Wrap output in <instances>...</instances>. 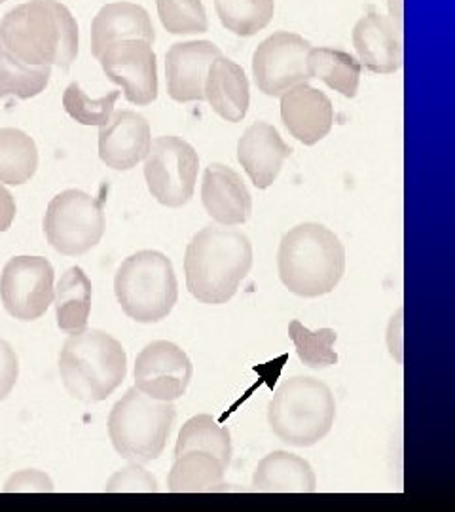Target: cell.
<instances>
[{
    "instance_id": "obj_1",
    "label": "cell",
    "mask_w": 455,
    "mask_h": 512,
    "mask_svg": "<svg viewBox=\"0 0 455 512\" xmlns=\"http://www.w3.org/2000/svg\"><path fill=\"white\" fill-rule=\"evenodd\" d=\"M0 42L31 67L69 71L78 55V23L59 0H29L0 19Z\"/></svg>"
},
{
    "instance_id": "obj_2",
    "label": "cell",
    "mask_w": 455,
    "mask_h": 512,
    "mask_svg": "<svg viewBox=\"0 0 455 512\" xmlns=\"http://www.w3.org/2000/svg\"><path fill=\"white\" fill-rule=\"evenodd\" d=\"M253 266L249 238L228 226H205L186 247L184 274L190 294L209 306L234 298Z\"/></svg>"
},
{
    "instance_id": "obj_3",
    "label": "cell",
    "mask_w": 455,
    "mask_h": 512,
    "mask_svg": "<svg viewBox=\"0 0 455 512\" xmlns=\"http://www.w3.org/2000/svg\"><path fill=\"white\" fill-rule=\"evenodd\" d=\"M277 270L289 293L319 298L332 293L342 281L346 272V247L327 226L304 222L281 239Z\"/></svg>"
},
{
    "instance_id": "obj_4",
    "label": "cell",
    "mask_w": 455,
    "mask_h": 512,
    "mask_svg": "<svg viewBox=\"0 0 455 512\" xmlns=\"http://www.w3.org/2000/svg\"><path fill=\"white\" fill-rule=\"evenodd\" d=\"M59 376L76 401L101 403L128 376L126 349L103 330L74 332L59 353Z\"/></svg>"
},
{
    "instance_id": "obj_5",
    "label": "cell",
    "mask_w": 455,
    "mask_h": 512,
    "mask_svg": "<svg viewBox=\"0 0 455 512\" xmlns=\"http://www.w3.org/2000/svg\"><path fill=\"white\" fill-rule=\"evenodd\" d=\"M334 420L336 401L330 387L310 376H294L279 385L268 408L273 435L296 448L321 442Z\"/></svg>"
},
{
    "instance_id": "obj_6",
    "label": "cell",
    "mask_w": 455,
    "mask_h": 512,
    "mask_svg": "<svg viewBox=\"0 0 455 512\" xmlns=\"http://www.w3.org/2000/svg\"><path fill=\"white\" fill-rule=\"evenodd\" d=\"M114 294L129 319L160 323L179 300V281L171 260L160 251L128 256L114 275Z\"/></svg>"
},
{
    "instance_id": "obj_7",
    "label": "cell",
    "mask_w": 455,
    "mask_h": 512,
    "mask_svg": "<svg viewBox=\"0 0 455 512\" xmlns=\"http://www.w3.org/2000/svg\"><path fill=\"white\" fill-rule=\"evenodd\" d=\"M175 420V404L152 399L131 387L110 410V442L122 458L141 465L152 463L164 454Z\"/></svg>"
},
{
    "instance_id": "obj_8",
    "label": "cell",
    "mask_w": 455,
    "mask_h": 512,
    "mask_svg": "<svg viewBox=\"0 0 455 512\" xmlns=\"http://www.w3.org/2000/svg\"><path fill=\"white\" fill-rule=\"evenodd\" d=\"M105 198H93L82 190L57 194L44 215V234L57 253L86 255L105 234Z\"/></svg>"
},
{
    "instance_id": "obj_9",
    "label": "cell",
    "mask_w": 455,
    "mask_h": 512,
    "mask_svg": "<svg viewBox=\"0 0 455 512\" xmlns=\"http://www.w3.org/2000/svg\"><path fill=\"white\" fill-rule=\"evenodd\" d=\"M198 167L200 156L190 143L177 135L158 137L145 158L148 192L165 207L179 209L194 196Z\"/></svg>"
},
{
    "instance_id": "obj_10",
    "label": "cell",
    "mask_w": 455,
    "mask_h": 512,
    "mask_svg": "<svg viewBox=\"0 0 455 512\" xmlns=\"http://www.w3.org/2000/svg\"><path fill=\"white\" fill-rule=\"evenodd\" d=\"M54 266L44 256H14L0 275V300L14 319L31 323L54 304Z\"/></svg>"
},
{
    "instance_id": "obj_11",
    "label": "cell",
    "mask_w": 455,
    "mask_h": 512,
    "mask_svg": "<svg viewBox=\"0 0 455 512\" xmlns=\"http://www.w3.org/2000/svg\"><path fill=\"white\" fill-rule=\"evenodd\" d=\"M97 59L105 76L122 88L131 105L146 107L158 99V63L152 42L118 40L103 48Z\"/></svg>"
},
{
    "instance_id": "obj_12",
    "label": "cell",
    "mask_w": 455,
    "mask_h": 512,
    "mask_svg": "<svg viewBox=\"0 0 455 512\" xmlns=\"http://www.w3.org/2000/svg\"><path fill=\"white\" fill-rule=\"evenodd\" d=\"M311 44L304 37L279 31L266 38L253 55V76L258 90L268 97H281L298 84L310 80L308 52Z\"/></svg>"
},
{
    "instance_id": "obj_13",
    "label": "cell",
    "mask_w": 455,
    "mask_h": 512,
    "mask_svg": "<svg viewBox=\"0 0 455 512\" xmlns=\"http://www.w3.org/2000/svg\"><path fill=\"white\" fill-rule=\"evenodd\" d=\"M135 387L148 397L173 403L186 393L194 365L177 344L156 340L135 359Z\"/></svg>"
},
{
    "instance_id": "obj_14",
    "label": "cell",
    "mask_w": 455,
    "mask_h": 512,
    "mask_svg": "<svg viewBox=\"0 0 455 512\" xmlns=\"http://www.w3.org/2000/svg\"><path fill=\"white\" fill-rule=\"evenodd\" d=\"M219 46L209 40L177 42L165 54L167 93L177 103L205 101L203 86L211 63L220 57Z\"/></svg>"
},
{
    "instance_id": "obj_15",
    "label": "cell",
    "mask_w": 455,
    "mask_h": 512,
    "mask_svg": "<svg viewBox=\"0 0 455 512\" xmlns=\"http://www.w3.org/2000/svg\"><path fill=\"white\" fill-rule=\"evenodd\" d=\"M150 145V124L135 110H118L99 128V158L114 171L137 167L145 160Z\"/></svg>"
},
{
    "instance_id": "obj_16",
    "label": "cell",
    "mask_w": 455,
    "mask_h": 512,
    "mask_svg": "<svg viewBox=\"0 0 455 512\" xmlns=\"http://www.w3.org/2000/svg\"><path fill=\"white\" fill-rule=\"evenodd\" d=\"M281 120L296 141L313 147L334 126V107L327 93L306 82L281 95Z\"/></svg>"
},
{
    "instance_id": "obj_17",
    "label": "cell",
    "mask_w": 455,
    "mask_h": 512,
    "mask_svg": "<svg viewBox=\"0 0 455 512\" xmlns=\"http://www.w3.org/2000/svg\"><path fill=\"white\" fill-rule=\"evenodd\" d=\"M201 202L220 226L245 224L253 215V198L241 175L224 164H211L203 173Z\"/></svg>"
},
{
    "instance_id": "obj_18",
    "label": "cell",
    "mask_w": 455,
    "mask_h": 512,
    "mask_svg": "<svg viewBox=\"0 0 455 512\" xmlns=\"http://www.w3.org/2000/svg\"><path fill=\"white\" fill-rule=\"evenodd\" d=\"M353 46L361 67L370 73L393 74L402 67V31L376 10L353 27Z\"/></svg>"
},
{
    "instance_id": "obj_19",
    "label": "cell",
    "mask_w": 455,
    "mask_h": 512,
    "mask_svg": "<svg viewBox=\"0 0 455 512\" xmlns=\"http://www.w3.org/2000/svg\"><path fill=\"white\" fill-rule=\"evenodd\" d=\"M292 148L268 122H255L245 129L237 143V160L258 190L270 188Z\"/></svg>"
},
{
    "instance_id": "obj_20",
    "label": "cell",
    "mask_w": 455,
    "mask_h": 512,
    "mask_svg": "<svg viewBox=\"0 0 455 512\" xmlns=\"http://www.w3.org/2000/svg\"><path fill=\"white\" fill-rule=\"evenodd\" d=\"M203 95L222 120L232 124L241 122L251 103L249 80L243 67L224 55L217 57L205 76Z\"/></svg>"
},
{
    "instance_id": "obj_21",
    "label": "cell",
    "mask_w": 455,
    "mask_h": 512,
    "mask_svg": "<svg viewBox=\"0 0 455 512\" xmlns=\"http://www.w3.org/2000/svg\"><path fill=\"white\" fill-rule=\"evenodd\" d=\"M141 38L154 42L156 33L152 19L143 6L133 2H110L105 4L91 21V54H101L112 42Z\"/></svg>"
},
{
    "instance_id": "obj_22",
    "label": "cell",
    "mask_w": 455,
    "mask_h": 512,
    "mask_svg": "<svg viewBox=\"0 0 455 512\" xmlns=\"http://www.w3.org/2000/svg\"><path fill=\"white\" fill-rule=\"evenodd\" d=\"M253 490L262 494H311L317 490V476L306 459L277 450L256 465Z\"/></svg>"
},
{
    "instance_id": "obj_23",
    "label": "cell",
    "mask_w": 455,
    "mask_h": 512,
    "mask_svg": "<svg viewBox=\"0 0 455 512\" xmlns=\"http://www.w3.org/2000/svg\"><path fill=\"white\" fill-rule=\"evenodd\" d=\"M226 465L220 459L190 450L175 458L169 471L167 490L173 494H203V492H219L224 486Z\"/></svg>"
},
{
    "instance_id": "obj_24",
    "label": "cell",
    "mask_w": 455,
    "mask_h": 512,
    "mask_svg": "<svg viewBox=\"0 0 455 512\" xmlns=\"http://www.w3.org/2000/svg\"><path fill=\"white\" fill-rule=\"evenodd\" d=\"M91 296L93 287L84 270L78 266L65 270L54 291L57 327L69 334L86 329L90 319Z\"/></svg>"
},
{
    "instance_id": "obj_25",
    "label": "cell",
    "mask_w": 455,
    "mask_h": 512,
    "mask_svg": "<svg viewBox=\"0 0 455 512\" xmlns=\"http://www.w3.org/2000/svg\"><path fill=\"white\" fill-rule=\"evenodd\" d=\"M361 63L355 55L338 48H311L308 52V73L310 78H319L330 90L353 99L361 84Z\"/></svg>"
},
{
    "instance_id": "obj_26",
    "label": "cell",
    "mask_w": 455,
    "mask_h": 512,
    "mask_svg": "<svg viewBox=\"0 0 455 512\" xmlns=\"http://www.w3.org/2000/svg\"><path fill=\"white\" fill-rule=\"evenodd\" d=\"M38 167V148L31 135L16 128H0V184L29 183Z\"/></svg>"
},
{
    "instance_id": "obj_27",
    "label": "cell",
    "mask_w": 455,
    "mask_h": 512,
    "mask_svg": "<svg viewBox=\"0 0 455 512\" xmlns=\"http://www.w3.org/2000/svg\"><path fill=\"white\" fill-rule=\"evenodd\" d=\"M190 450L207 452L220 459L226 467L232 461V437L226 427L209 414H198L182 425L175 444V458Z\"/></svg>"
},
{
    "instance_id": "obj_28",
    "label": "cell",
    "mask_w": 455,
    "mask_h": 512,
    "mask_svg": "<svg viewBox=\"0 0 455 512\" xmlns=\"http://www.w3.org/2000/svg\"><path fill=\"white\" fill-rule=\"evenodd\" d=\"M50 76L52 67H31L0 42V99H33L48 88Z\"/></svg>"
},
{
    "instance_id": "obj_29",
    "label": "cell",
    "mask_w": 455,
    "mask_h": 512,
    "mask_svg": "<svg viewBox=\"0 0 455 512\" xmlns=\"http://www.w3.org/2000/svg\"><path fill=\"white\" fill-rule=\"evenodd\" d=\"M215 10L224 29L237 37H255L270 25L275 0H215Z\"/></svg>"
},
{
    "instance_id": "obj_30",
    "label": "cell",
    "mask_w": 455,
    "mask_h": 512,
    "mask_svg": "<svg viewBox=\"0 0 455 512\" xmlns=\"http://www.w3.org/2000/svg\"><path fill=\"white\" fill-rule=\"evenodd\" d=\"M289 336L304 365L315 370L338 365V353L334 351V344L338 340L336 330H310L306 329L300 321H291Z\"/></svg>"
},
{
    "instance_id": "obj_31",
    "label": "cell",
    "mask_w": 455,
    "mask_h": 512,
    "mask_svg": "<svg viewBox=\"0 0 455 512\" xmlns=\"http://www.w3.org/2000/svg\"><path fill=\"white\" fill-rule=\"evenodd\" d=\"M120 97V92H110L99 99H91L88 93L80 88L78 82L67 86L63 93V107L74 122L82 126H105L114 114V105Z\"/></svg>"
},
{
    "instance_id": "obj_32",
    "label": "cell",
    "mask_w": 455,
    "mask_h": 512,
    "mask_svg": "<svg viewBox=\"0 0 455 512\" xmlns=\"http://www.w3.org/2000/svg\"><path fill=\"white\" fill-rule=\"evenodd\" d=\"M158 16L171 35H200L209 31V18L201 0H156Z\"/></svg>"
},
{
    "instance_id": "obj_33",
    "label": "cell",
    "mask_w": 455,
    "mask_h": 512,
    "mask_svg": "<svg viewBox=\"0 0 455 512\" xmlns=\"http://www.w3.org/2000/svg\"><path fill=\"white\" fill-rule=\"evenodd\" d=\"M158 488V480L148 473L141 463L131 461L128 467L116 471L114 475L110 476L105 492L109 494H126V492H146V494H156Z\"/></svg>"
},
{
    "instance_id": "obj_34",
    "label": "cell",
    "mask_w": 455,
    "mask_h": 512,
    "mask_svg": "<svg viewBox=\"0 0 455 512\" xmlns=\"http://www.w3.org/2000/svg\"><path fill=\"white\" fill-rule=\"evenodd\" d=\"M6 494H31V492H42V494H52L55 490L52 478L37 471V469H25V471H18L10 476L2 488Z\"/></svg>"
},
{
    "instance_id": "obj_35",
    "label": "cell",
    "mask_w": 455,
    "mask_h": 512,
    "mask_svg": "<svg viewBox=\"0 0 455 512\" xmlns=\"http://www.w3.org/2000/svg\"><path fill=\"white\" fill-rule=\"evenodd\" d=\"M19 361L14 348L0 338V401H4L18 384Z\"/></svg>"
},
{
    "instance_id": "obj_36",
    "label": "cell",
    "mask_w": 455,
    "mask_h": 512,
    "mask_svg": "<svg viewBox=\"0 0 455 512\" xmlns=\"http://www.w3.org/2000/svg\"><path fill=\"white\" fill-rule=\"evenodd\" d=\"M402 315H404V311H397V315H393V319H391V323H389V327H387V348H389V353L395 357V361L397 363H401L402 365Z\"/></svg>"
},
{
    "instance_id": "obj_37",
    "label": "cell",
    "mask_w": 455,
    "mask_h": 512,
    "mask_svg": "<svg viewBox=\"0 0 455 512\" xmlns=\"http://www.w3.org/2000/svg\"><path fill=\"white\" fill-rule=\"evenodd\" d=\"M16 200L14 196L0 184V232L10 230L12 222L16 219Z\"/></svg>"
},
{
    "instance_id": "obj_38",
    "label": "cell",
    "mask_w": 455,
    "mask_h": 512,
    "mask_svg": "<svg viewBox=\"0 0 455 512\" xmlns=\"http://www.w3.org/2000/svg\"><path fill=\"white\" fill-rule=\"evenodd\" d=\"M389 19L402 31V0H389Z\"/></svg>"
},
{
    "instance_id": "obj_39",
    "label": "cell",
    "mask_w": 455,
    "mask_h": 512,
    "mask_svg": "<svg viewBox=\"0 0 455 512\" xmlns=\"http://www.w3.org/2000/svg\"><path fill=\"white\" fill-rule=\"evenodd\" d=\"M4 2H6V0H0V4H4Z\"/></svg>"
}]
</instances>
